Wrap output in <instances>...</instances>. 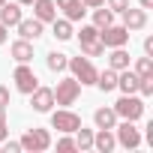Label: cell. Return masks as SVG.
Masks as SVG:
<instances>
[{"instance_id": "cell-1", "label": "cell", "mask_w": 153, "mask_h": 153, "mask_svg": "<svg viewBox=\"0 0 153 153\" xmlns=\"http://www.w3.org/2000/svg\"><path fill=\"white\" fill-rule=\"evenodd\" d=\"M114 114L123 117V120H141V117H144V96H138V93H123V96L114 102Z\"/></svg>"}, {"instance_id": "cell-2", "label": "cell", "mask_w": 153, "mask_h": 153, "mask_svg": "<svg viewBox=\"0 0 153 153\" xmlns=\"http://www.w3.org/2000/svg\"><path fill=\"white\" fill-rule=\"evenodd\" d=\"M78 42H81V54L84 57H102L105 54V45L99 42V27L96 24H84L81 33H78Z\"/></svg>"}, {"instance_id": "cell-3", "label": "cell", "mask_w": 153, "mask_h": 153, "mask_svg": "<svg viewBox=\"0 0 153 153\" xmlns=\"http://www.w3.org/2000/svg\"><path fill=\"white\" fill-rule=\"evenodd\" d=\"M66 69H72V78L81 87L84 84H96V66L90 63V57H69Z\"/></svg>"}, {"instance_id": "cell-4", "label": "cell", "mask_w": 153, "mask_h": 153, "mask_svg": "<svg viewBox=\"0 0 153 153\" xmlns=\"http://www.w3.org/2000/svg\"><path fill=\"white\" fill-rule=\"evenodd\" d=\"M78 96H81V84L75 81V78H63V81H57V87H54V105L69 108V105L78 102Z\"/></svg>"}, {"instance_id": "cell-5", "label": "cell", "mask_w": 153, "mask_h": 153, "mask_svg": "<svg viewBox=\"0 0 153 153\" xmlns=\"http://www.w3.org/2000/svg\"><path fill=\"white\" fill-rule=\"evenodd\" d=\"M48 147H51V132H48V129L33 126V129H27V132L21 135V150L42 153V150H48Z\"/></svg>"}, {"instance_id": "cell-6", "label": "cell", "mask_w": 153, "mask_h": 153, "mask_svg": "<svg viewBox=\"0 0 153 153\" xmlns=\"http://www.w3.org/2000/svg\"><path fill=\"white\" fill-rule=\"evenodd\" d=\"M117 129V144L120 147H126V150H135V147H141V132H138V126H135V120H123V123H117L114 126Z\"/></svg>"}, {"instance_id": "cell-7", "label": "cell", "mask_w": 153, "mask_h": 153, "mask_svg": "<svg viewBox=\"0 0 153 153\" xmlns=\"http://www.w3.org/2000/svg\"><path fill=\"white\" fill-rule=\"evenodd\" d=\"M12 81H15V90L18 93H33L36 87H39V78H36V72L27 66V63H18V69L12 72Z\"/></svg>"}, {"instance_id": "cell-8", "label": "cell", "mask_w": 153, "mask_h": 153, "mask_svg": "<svg viewBox=\"0 0 153 153\" xmlns=\"http://www.w3.org/2000/svg\"><path fill=\"white\" fill-rule=\"evenodd\" d=\"M81 126V117L75 114V111H69V108H60V111H54L51 114V129H57V132H75Z\"/></svg>"}, {"instance_id": "cell-9", "label": "cell", "mask_w": 153, "mask_h": 153, "mask_svg": "<svg viewBox=\"0 0 153 153\" xmlns=\"http://www.w3.org/2000/svg\"><path fill=\"white\" fill-rule=\"evenodd\" d=\"M99 42L105 45V48H120V45H126L129 42V30L120 24H108V27H102L99 30Z\"/></svg>"}, {"instance_id": "cell-10", "label": "cell", "mask_w": 153, "mask_h": 153, "mask_svg": "<svg viewBox=\"0 0 153 153\" xmlns=\"http://www.w3.org/2000/svg\"><path fill=\"white\" fill-rule=\"evenodd\" d=\"M30 105H33V111L48 114V111L54 108V90H51V87H36V90L30 93Z\"/></svg>"}, {"instance_id": "cell-11", "label": "cell", "mask_w": 153, "mask_h": 153, "mask_svg": "<svg viewBox=\"0 0 153 153\" xmlns=\"http://www.w3.org/2000/svg\"><path fill=\"white\" fill-rule=\"evenodd\" d=\"M120 15H123V27H126L129 33H132V30H144V27H147V9H141V6H138V9L126 6Z\"/></svg>"}, {"instance_id": "cell-12", "label": "cell", "mask_w": 153, "mask_h": 153, "mask_svg": "<svg viewBox=\"0 0 153 153\" xmlns=\"http://www.w3.org/2000/svg\"><path fill=\"white\" fill-rule=\"evenodd\" d=\"M15 27H18L21 39H27V42H36V39L42 36V21H39V18H21Z\"/></svg>"}, {"instance_id": "cell-13", "label": "cell", "mask_w": 153, "mask_h": 153, "mask_svg": "<svg viewBox=\"0 0 153 153\" xmlns=\"http://www.w3.org/2000/svg\"><path fill=\"white\" fill-rule=\"evenodd\" d=\"M54 6L57 9H63V15L69 18V21H81L84 18V3H81V0H54Z\"/></svg>"}, {"instance_id": "cell-14", "label": "cell", "mask_w": 153, "mask_h": 153, "mask_svg": "<svg viewBox=\"0 0 153 153\" xmlns=\"http://www.w3.org/2000/svg\"><path fill=\"white\" fill-rule=\"evenodd\" d=\"M30 6H33V18H39L42 24L57 18V6H54V0H33Z\"/></svg>"}, {"instance_id": "cell-15", "label": "cell", "mask_w": 153, "mask_h": 153, "mask_svg": "<svg viewBox=\"0 0 153 153\" xmlns=\"http://www.w3.org/2000/svg\"><path fill=\"white\" fill-rule=\"evenodd\" d=\"M93 147H96L99 153H111V150L117 147L114 132H111V129H99V132H93Z\"/></svg>"}, {"instance_id": "cell-16", "label": "cell", "mask_w": 153, "mask_h": 153, "mask_svg": "<svg viewBox=\"0 0 153 153\" xmlns=\"http://www.w3.org/2000/svg\"><path fill=\"white\" fill-rule=\"evenodd\" d=\"M138 75L132 72V69H120L117 72V90H123V93H138Z\"/></svg>"}, {"instance_id": "cell-17", "label": "cell", "mask_w": 153, "mask_h": 153, "mask_svg": "<svg viewBox=\"0 0 153 153\" xmlns=\"http://www.w3.org/2000/svg\"><path fill=\"white\" fill-rule=\"evenodd\" d=\"M21 3H3L0 6V24H6V27H15L21 21Z\"/></svg>"}, {"instance_id": "cell-18", "label": "cell", "mask_w": 153, "mask_h": 153, "mask_svg": "<svg viewBox=\"0 0 153 153\" xmlns=\"http://www.w3.org/2000/svg\"><path fill=\"white\" fill-rule=\"evenodd\" d=\"M9 54H12V60H18V63H30V60H33V45H30L27 39H18V42H12Z\"/></svg>"}, {"instance_id": "cell-19", "label": "cell", "mask_w": 153, "mask_h": 153, "mask_svg": "<svg viewBox=\"0 0 153 153\" xmlns=\"http://www.w3.org/2000/svg\"><path fill=\"white\" fill-rule=\"evenodd\" d=\"M93 123H96V129H114V126H117L114 108H96V111H93Z\"/></svg>"}, {"instance_id": "cell-20", "label": "cell", "mask_w": 153, "mask_h": 153, "mask_svg": "<svg viewBox=\"0 0 153 153\" xmlns=\"http://www.w3.org/2000/svg\"><path fill=\"white\" fill-rule=\"evenodd\" d=\"M96 87L102 90V93H111V90H117V72L108 66V69H102V72H96Z\"/></svg>"}, {"instance_id": "cell-21", "label": "cell", "mask_w": 153, "mask_h": 153, "mask_svg": "<svg viewBox=\"0 0 153 153\" xmlns=\"http://www.w3.org/2000/svg\"><path fill=\"white\" fill-rule=\"evenodd\" d=\"M108 66L114 69V72H120V69H129V51L120 45V48H111V54H108Z\"/></svg>"}, {"instance_id": "cell-22", "label": "cell", "mask_w": 153, "mask_h": 153, "mask_svg": "<svg viewBox=\"0 0 153 153\" xmlns=\"http://www.w3.org/2000/svg\"><path fill=\"white\" fill-rule=\"evenodd\" d=\"M75 147L78 150H93V129H84V123L75 129Z\"/></svg>"}, {"instance_id": "cell-23", "label": "cell", "mask_w": 153, "mask_h": 153, "mask_svg": "<svg viewBox=\"0 0 153 153\" xmlns=\"http://www.w3.org/2000/svg\"><path fill=\"white\" fill-rule=\"evenodd\" d=\"M66 63H69V57H66V54H60V51H51V54L45 57V66H48L51 72H63V69H66Z\"/></svg>"}, {"instance_id": "cell-24", "label": "cell", "mask_w": 153, "mask_h": 153, "mask_svg": "<svg viewBox=\"0 0 153 153\" xmlns=\"http://www.w3.org/2000/svg\"><path fill=\"white\" fill-rule=\"evenodd\" d=\"M54 36L60 39V42H66V39H72V21L69 18H54Z\"/></svg>"}, {"instance_id": "cell-25", "label": "cell", "mask_w": 153, "mask_h": 153, "mask_svg": "<svg viewBox=\"0 0 153 153\" xmlns=\"http://www.w3.org/2000/svg\"><path fill=\"white\" fill-rule=\"evenodd\" d=\"M93 24L102 30V27H108V24H114V12L111 9H99L96 6V12H93Z\"/></svg>"}, {"instance_id": "cell-26", "label": "cell", "mask_w": 153, "mask_h": 153, "mask_svg": "<svg viewBox=\"0 0 153 153\" xmlns=\"http://www.w3.org/2000/svg\"><path fill=\"white\" fill-rule=\"evenodd\" d=\"M132 72L138 75V78H144V75H153V57H138Z\"/></svg>"}, {"instance_id": "cell-27", "label": "cell", "mask_w": 153, "mask_h": 153, "mask_svg": "<svg viewBox=\"0 0 153 153\" xmlns=\"http://www.w3.org/2000/svg\"><path fill=\"white\" fill-rule=\"evenodd\" d=\"M9 138V123H6V105H0V141Z\"/></svg>"}, {"instance_id": "cell-28", "label": "cell", "mask_w": 153, "mask_h": 153, "mask_svg": "<svg viewBox=\"0 0 153 153\" xmlns=\"http://www.w3.org/2000/svg\"><path fill=\"white\" fill-rule=\"evenodd\" d=\"M57 150H63V153H69V150H78V147H75V138H69V132H63V138L57 141Z\"/></svg>"}, {"instance_id": "cell-29", "label": "cell", "mask_w": 153, "mask_h": 153, "mask_svg": "<svg viewBox=\"0 0 153 153\" xmlns=\"http://www.w3.org/2000/svg\"><path fill=\"white\" fill-rule=\"evenodd\" d=\"M105 3H108L111 12H123V9L129 6V0H105Z\"/></svg>"}, {"instance_id": "cell-30", "label": "cell", "mask_w": 153, "mask_h": 153, "mask_svg": "<svg viewBox=\"0 0 153 153\" xmlns=\"http://www.w3.org/2000/svg\"><path fill=\"white\" fill-rule=\"evenodd\" d=\"M21 150V141H9L6 138V153H18Z\"/></svg>"}, {"instance_id": "cell-31", "label": "cell", "mask_w": 153, "mask_h": 153, "mask_svg": "<svg viewBox=\"0 0 153 153\" xmlns=\"http://www.w3.org/2000/svg\"><path fill=\"white\" fill-rule=\"evenodd\" d=\"M144 54H147V57H153V36H147V39H144Z\"/></svg>"}, {"instance_id": "cell-32", "label": "cell", "mask_w": 153, "mask_h": 153, "mask_svg": "<svg viewBox=\"0 0 153 153\" xmlns=\"http://www.w3.org/2000/svg\"><path fill=\"white\" fill-rule=\"evenodd\" d=\"M0 105H9V90L0 84Z\"/></svg>"}, {"instance_id": "cell-33", "label": "cell", "mask_w": 153, "mask_h": 153, "mask_svg": "<svg viewBox=\"0 0 153 153\" xmlns=\"http://www.w3.org/2000/svg\"><path fill=\"white\" fill-rule=\"evenodd\" d=\"M6 30H9V27H6V24H0V45H3V42H6V39H9V33H6Z\"/></svg>"}, {"instance_id": "cell-34", "label": "cell", "mask_w": 153, "mask_h": 153, "mask_svg": "<svg viewBox=\"0 0 153 153\" xmlns=\"http://www.w3.org/2000/svg\"><path fill=\"white\" fill-rule=\"evenodd\" d=\"M81 3H84V6H93V9H96V6H102V3H105V0H81Z\"/></svg>"}, {"instance_id": "cell-35", "label": "cell", "mask_w": 153, "mask_h": 153, "mask_svg": "<svg viewBox=\"0 0 153 153\" xmlns=\"http://www.w3.org/2000/svg\"><path fill=\"white\" fill-rule=\"evenodd\" d=\"M138 3H141V9H150V6H153V0H138Z\"/></svg>"}, {"instance_id": "cell-36", "label": "cell", "mask_w": 153, "mask_h": 153, "mask_svg": "<svg viewBox=\"0 0 153 153\" xmlns=\"http://www.w3.org/2000/svg\"><path fill=\"white\" fill-rule=\"evenodd\" d=\"M15 3H21V6H30V3H33V0H15Z\"/></svg>"}, {"instance_id": "cell-37", "label": "cell", "mask_w": 153, "mask_h": 153, "mask_svg": "<svg viewBox=\"0 0 153 153\" xmlns=\"http://www.w3.org/2000/svg\"><path fill=\"white\" fill-rule=\"evenodd\" d=\"M3 3H6V0H0V6H3Z\"/></svg>"}]
</instances>
